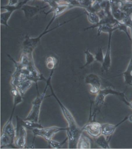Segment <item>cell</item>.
Here are the masks:
<instances>
[{"label":"cell","instance_id":"obj_1","mask_svg":"<svg viewBox=\"0 0 132 149\" xmlns=\"http://www.w3.org/2000/svg\"><path fill=\"white\" fill-rule=\"evenodd\" d=\"M109 95H115L125 98V95L123 93L115 91L110 88H105L103 90H100L99 92L96 95L95 102L96 105H100L103 104L106 97Z\"/></svg>","mask_w":132,"mask_h":149},{"label":"cell","instance_id":"obj_13","mask_svg":"<svg viewBox=\"0 0 132 149\" xmlns=\"http://www.w3.org/2000/svg\"><path fill=\"white\" fill-rule=\"evenodd\" d=\"M124 102L127 105H128V106L130 107L131 108V109H132V102L131 103H129V102L127 101L126 100V99H124Z\"/></svg>","mask_w":132,"mask_h":149},{"label":"cell","instance_id":"obj_5","mask_svg":"<svg viewBox=\"0 0 132 149\" xmlns=\"http://www.w3.org/2000/svg\"><path fill=\"white\" fill-rule=\"evenodd\" d=\"M98 35L99 36L101 33H105L109 34L110 33H113L115 30L118 29L117 25L116 24L113 25L110 24H104L98 27Z\"/></svg>","mask_w":132,"mask_h":149},{"label":"cell","instance_id":"obj_8","mask_svg":"<svg viewBox=\"0 0 132 149\" xmlns=\"http://www.w3.org/2000/svg\"><path fill=\"white\" fill-rule=\"evenodd\" d=\"M105 55L103 54V50L101 47H99L96 50L95 54V60L102 64L104 61Z\"/></svg>","mask_w":132,"mask_h":149},{"label":"cell","instance_id":"obj_3","mask_svg":"<svg viewBox=\"0 0 132 149\" xmlns=\"http://www.w3.org/2000/svg\"><path fill=\"white\" fill-rule=\"evenodd\" d=\"M85 129L89 136L95 139L102 134L101 124L97 122L89 123L86 125Z\"/></svg>","mask_w":132,"mask_h":149},{"label":"cell","instance_id":"obj_2","mask_svg":"<svg viewBox=\"0 0 132 149\" xmlns=\"http://www.w3.org/2000/svg\"><path fill=\"white\" fill-rule=\"evenodd\" d=\"M128 117L125 118L121 121L120 123L117 124L116 125L108 124V123H105L101 124V133L103 135L106 137L111 136L114 133L116 130L117 128L123 123L124 122L128 120Z\"/></svg>","mask_w":132,"mask_h":149},{"label":"cell","instance_id":"obj_6","mask_svg":"<svg viewBox=\"0 0 132 149\" xmlns=\"http://www.w3.org/2000/svg\"><path fill=\"white\" fill-rule=\"evenodd\" d=\"M96 143L101 148L103 149H110L109 145V140H107V137L101 134L96 138Z\"/></svg>","mask_w":132,"mask_h":149},{"label":"cell","instance_id":"obj_4","mask_svg":"<svg viewBox=\"0 0 132 149\" xmlns=\"http://www.w3.org/2000/svg\"><path fill=\"white\" fill-rule=\"evenodd\" d=\"M113 33L108 34V48L105 55L104 61L102 64V68L106 71H108L111 65V44L112 35Z\"/></svg>","mask_w":132,"mask_h":149},{"label":"cell","instance_id":"obj_11","mask_svg":"<svg viewBox=\"0 0 132 149\" xmlns=\"http://www.w3.org/2000/svg\"><path fill=\"white\" fill-rule=\"evenodd\" d=\"M85 54L86 56V64L85 66H86L93 63L95 60V56H94L88 49L85 52Z\"/></svg>","mask_w":132,"mask_h":149},{"label":"cell","instance_id":"obj_15","mask_svg":"<svg viewBox=\"0 0 132 149\" xmlns=\"http://www.w3.org/2000/svg\"><path fill=\"white\" fill-rule=\"evenodd\" d=\"M131 86H132V83H131V84L130 85Z\"/></svg>","mask_w":132,"mask_h":149},{"label":"cell","instance_id":"obj_9","mask_svg":"<svg viewBox=\"0 0 132 149\" xmlns=\"http://www.w3.org/2000/svg\"><path fill=\"white\" fill-rule=\"evenodd\" d=\"M118 29H119L121 31H123L124 32L126 36H128L129 39L131 40V37H130V35H129V32L128 31V26L124 23H122V22H119L118 21L117 23Z\"/></svg>","mask_w":132,"mask_h":149},{"label":"cell","instance_id":"obj_10","mask_svg":"<svg viewBox=\"0 0 132 149\" xmlns=\"http://www.w3.org/2000/svg\"><path fill=\"white\" fill-rule=\"evenodd\" d=\"M80 148L82 149H90V141L88 138L86 137H82L81 138L80 143Z\"/></svg>","mask_w":132,"mask_h":149},{"label":"cell","instance_id":"obj_12","mask_svg":"<svg viewBox=\"0 0 132 149\" xmlns=\"http://www.w3.org/2000/svg\"><path fill=\"white\" fill-rule=\"evenodd\" d=\"M88 18L89 21L94 24H96L100 21L99 17L95 13H91L88 15Z\"/></svg>","mask_w":132,"mask_h":149},{"label":"cell","instance_id":"obj_7","mask_svg":"<svg viewBox=\"0 0 132 149\" xmlns=\"http://www.w3.org/2000/svg\"><path fill=\"white\" fill-rule=\"evenodd\" d=\"M87 79L88 83L90 84L91 86L97 87L101 88V79L98 75L94 74H91L88 76Z\"/></svg>","mask_w":132,"mask_h":149},{"label":"cell","instance_id":"obj_14","mask_svg":"<svg viewBox=\"0 0 132 149\" xmlns=\"http://www.w3.org/2000/svg\"><path fill=\"white\" fill-rule=\"evenodd\" d=\"M128 120H129V122H131L132 123V115L128 116Z\"/></svg>","mask_w":132,"mask_h":149}]
</instances>
